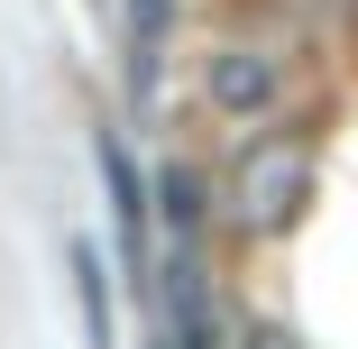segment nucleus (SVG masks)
Returning a JSON list of instances; mask_svg holds the SVG:
<instances>
[{"instance_id": "6", "label": "nucleus", "mask_w": 358, "mask_h": 349, "mask_svg": "<svg viewBox=\"0 0 358 349\" xmlns=\"http://www.w3.org/2000/svg\"><path fill=\"white\" fill-rule=\"evenodd\" d=\"M74 285H83V322H92V349H110V304H101V257L74 248Z\"/></svg>"}, {"instance_id": "5", "label": "nucleus", "mask_w": 358, "mask_h": 349, "mask_svg": "<svg viewBox=\"0 0 358 349\" xmlns=\"http://www.w3.org/2000/svg\"><path fill=\"white\" fill-rule=\"evenodd\" d=\"M157 221H166L175 257H202V175L193 166H166L157 175Z\"/></svg>"}, {"instance_id": "4", "label": "nucleus", "mask_w": 358, "mask_h": 349, "mask_svg": "<svg viewBox=\"0 0 358 349\" xmlns=\"http://www.w3.org/2000/svg\"><path fill=\"white\" fill-rule=\"evenodd\" d=\"M166 19H175V0H129V92L148 101L157 92V64H166Z\"/></svg>"}, {"instance_id": "2", "label": "nucleus", "mask_w": 358, "mask_h": 349, "mask_svg": "<svg viewBox=\"0 0 358 349\" xmlns=\"http://www.w3.org/2000/svg\"><path fill=\"white\" fill-rule=\"evenodd\" d=\"M193 83H202V111H221V120H266L285 92L275 55H257V46H211Z\"/></svg>"}, {"instance_id": "3", "label": "nucleus", "mask_w": 358, "mask_h": 349, "mask_svg": "<svg viewBox=\"0 0 358 349\" xmlns=\"http://www.w3.org/2000/svg\"><path fill=\"white\" fill-rule=\"evenodd\" d=\"M101 184H110V221H120V257H129V285H148L157 276V202H148V184H138V166H129V148L101 129Z\"/></svg>"}, {"instance_id": "7", "label": "nucleus", "mask_w": 358, "mask_h": 349, "mask_svg": "<svg viewBox=\"0 0 358 349\" xmlns=\"http://www.w3.org/2000/svg\"><path fill=\"white\" fill-rule=\"evenodd\" d=\"M239 349H303V340H294V331H285V322H257V331H248Z\"/></svg>"}, {"instance_id": "8", "label": "nucleus", "mask_w": 358, "mask_h": 349, "mask_svg": "<svg viewBox=\"0 0 358 349\" xmlns=\"http://www.w3.org/2000/svg\"><path fill=\"white\" fill-rule=\"evenodd\" d=\"M148 349H175V340H166V331H157V340H148Z\"/></svg>"}, {"instance_id": "1", "label": "nucleus", "mask_w": 358, "mask_h": 349, "mask_svg": "<svg viewBox=\"0 0 358 349\" xmlns=\"http://www.w3.org/2000/svg\"><path fill=\"white\" fill-rule=\"evenodd\" d=\"M313 184H322V166H313V138H248V157L230 166V221L248 230V239H285L303 212H313Z\"/></svg>"}]
</instances>
